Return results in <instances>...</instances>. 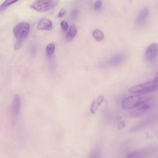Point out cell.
Returning a JSON list of instances; mask_svg holds the SVG:
<instances>
[{
    "mask_svg": "<svg viewBox=\"0 0 158 158\" xmlns=\"http://www.w3.org/2000/svg\"><path fill=\"white\" fill-rule=\"evenodd\" d=\"M158 90V81L154 79L146 83L131 87L129 92L132 94H144Z\"/></svg>",
    "mask_w": 158,
    "mask_h": 158,
    "instance_id": "1",
    "label": "cell"
},
{
    "mask_svg": "<svg viewBox=\"0 0 158 158\" xmlns=\"http://www.w3.org/2000/svg\"><path fill=\"white\" fill-rule=\"evenodd\" d=\"M59 2V0H36L30 7L38 12H46L55 8Z\"/></svg>",
    "mask_w": 158,
    "mask_h": 158,
    "instance_id": "2",
    "label": "cell"
},
{
    "mask_svg": "<svg viewBox=\"0 0 158 158\" xmlns=\"http://www.w3.org/2000/svg\"><path fill=\"white\" fill-rule=\"evenodd\" d=\"M145 103V101L139 95L128 97L125 99L122 103V107L123 109L129 110L137 108Z\"/></svg>",
    "mask_w": 158,
    "mask_h": 158,
    "instance_id": "3",
    "label": "cell"
},
{
    "mask_svg": "<svg viewBox=\"0 0 158 158\" xmlns=\"http://www.w3.org/2000/svg\"><path fill=\"white\" fill-rule=\"evenodd\" d=\"M30 30V26L27 23H20L14 28L13 33L17 40L22 41L28 36Z\"/></svg>",
    "mask_w": 158,
    "mask_h": 158,
    "instance_id": "4",
    "label": "cell"
},
{
    "mask_svg": "<svg viewBox=\"0 0 158 158\" xmlns=\"http://www.w3.org/2000/svg\"><path fill=\"white\" fill-rule=\"evenodd\" d=\"M158 53V44L153 43L147 47L146 51V56L149 60H152L155 58Z\"/></svg>",
    "mask_w": 158,
    "mask_h": 158,
    "instance_id": "5",
    "label": "cell"
},
{
    "mask_svg": "<svg viewBox=\"0 0 158 158\" xmlns=\"http://www.w3.org/2000/svg\"><path fill=\"white\" fill-rule=\"evenodd\" d=\"M40 30H49L53 28L52 23L50 19L47 18H43L40 20L37 26Z\"/></svg>",
    "mask_w": 158,
    "mask_h": 158,
    "instance_id": "6",
    "label": "cell"
},
{
    "mask_svg": "<svg viewBox=\"0 0 158 158\" xmlns=\"http://www.w3.org/2000/svg\"><path fill=\"white\" fill-rule=\"evenodd\" d=\"M20 99L19 96L16 95L14 97L12 103V112L15 118L18 117L20 109Z\"/></svg>",
    "mask_w": 158,
    "mask_h": 158,
    "instance_id": "7",
    "label": "cell"
},
{
    "mask_svg": "<svg viewBox=\"0 0 158 158\" xmlns=\"http://www.w3.org/2000/svg\"><path fill=\"white\" fill-rule=\"evenodd\" d=\"M104 100V96H101L93 101L91 107V111L92 114H94L95 113Z\"/></svg>",
    "mask_w": 158,
    "mask_h": 158,
    "instance_id": "8",
    "label": "cell"
},
{
    "mask_svg": "<svg viewBox=\"0 0 158 158\" xmlns=\"http://www.w3.org/2000/svg\"><path fill=\"white\" fill-rule=\"evenodd\" d=\"M77 32V29L76 25L75 24L72 25L67 34L66 39L68 41L72 40L75 37Z\"/></svg>",
    "mask_w": 158,
    "mask_h": 158,
    "instance_id": "9",
    "label": "cell"
},
{
    "mask_svg": "<svg viewBox=\"0 0 158 158\" xmlns=\"http://www.w3.org/2000/svg\"><path fill=\"white\" fill-rule=\"evenodd\" d=\"M93 36L95 40L98 42L101 41L104 37V35L103 32L99 30H94L93 33Z\"/></svg>",
    "mask_w": 158,
    "mask_h": 158,
    "instance_id": "10",
    "label": "cell"
},
{
    "mask_svg": "<svg viewBox=\"0 0 158 158\" xmlns=\"http://www.w3.org/2000/svg\"><path fill=\"white\" fill-rule=\"evenodd\" d=\"M19 1V0H6L2 4L1 7H0L1 12L3 11L8 7Z\"/></svg>",
    "mask_w": 158,
    "mask_h": 158,
    "instance_id": "11",
    "label": "cell"
},
{
    "mask_svg": "<svg viewBox=\"0 0 158 158\" xmlns=\"http://www.w3.org/2000/svg\"><path fill=\"white\" fill-rule=\"evenodd\" d=\"M55 46V44L53 43H51L49 44L47 46L46 52L47 56L51 57L53 54Z\"/></svg>",
    "mask_w": 158,
    "mask_h": 158,
    "instance_id": "12",
    "label": "cell"
},
{
    "mask_svg": "<svg viewBox=\"0 0 158 158\" xmlns=\"http://www.w3.org/2000/svg\"><path fill=\"white\" fill-rule=\"evenodd\" d=\"M148 11L146 9L142 10L138 16L137 21L140 22L145 21L148 16Z\"/></svg>",
    "mask_w": 158,
    "mask_h": 158,
    "instance_id": "13",
    "label": "cell"
},
{
    "mask_svg": "<svg viewBox=\"0 0 158 158\" xmlns=\"http://www.w3.org/2000/svg\"><path fill=\"white\" fill-rule=\"evenodd\" d=\"M78 13L79 11L77 9L73 10L71 13V17L73 19H76L78 16Z\"/></svg>",
    "mask_w": 158,
    "mask_h": 158,
    "instance_id": "14",
    "label": "cell"
},
{
    "mask_svg": "<svg viewBox=\"0 0 158 158\" xmlns=\"http://www.w3.org/2000/svg\"><path fill=\"white\" fill-rule=\"evenodd\" d=\"M22 41L16 40L14 47L15 50L17 51L20 49L21 46Z\"/></svg>",
    "mask_w": 158,
    "mask_h": 158,
    "instance_id": "15",
    "label": "cell"
},
{
    "mask_svg": "<svg viewBox=\"0 0 158 158\" xmlns=\"http://www.w3.org/2000/svg\"><path fill=\"white\" fill-rule=\"evenodd\" d=\"M61 26L62 29L64 31L66 30L68 27V24L65 21H62L61 22Z\"/></svg>",
    "mask_w": 158,
    "mask_h": 158,
    "instance_id": "16",
    "label": "cell"
},
{
    "mask_svg": "<svg viewBox=\"0 0 158 158\" xmlns=\"http://www.w3.org/2000/svg\"><path fill=\"white\" fill-rule=\"evenodd\" d=\"M149 105L148 104L145 103L139 107V109L140 110H145L148 109L149 108Z\"/></svg>",
    "mask_w": 158,
    "mask_h": 158,
    "instance_id": "17",
    "label": "cell"
},
{
    "mask_svg": "<svg viewBox=\"0 0 158 158\" xmlns=\"http://www.w3.org/2000/svg\"><path fill=\"white\" fill-rule=\"evenodd\" d=\"M102 4V2L101 0H97L95 2L94 7L96 9H99L100 8Z\"/></svg>",
    "mask_w": 158,
    "mask_h": 158,
    "instance_id": "18",
    "label": "cell"
},
{
    "mask_svg": "<svg viewBox=\"0 0 158 158\" xmlns=\"http://www.w3.org/2000/svg\"><path fill=\"white\" fill-rule=\"evenodd\" d=\"M139 153L137 152H134L128 155V158H137L139 157Z\"/></svg>",
    "mask_w": 158,
    "mask_h": 158,
    "instance_id": "19",
    "label": "cell"
},
{
    "mask_svg": "<svg viewBox=\"0 0 158 158\" xmlns=\"http://www.w3.org/2000/svg\"><path fill=\"white\" fill-rule=\"evenodd\" d=\"M65 12L66 11L64 9H61L58 14V16L59 18H62L65 15Z\"/></svg>",
    "mask_w": 158,
    "mask_h": 158,
    "instance_id": "20",
    "label": "cell"
},
{
    "mask_svg": "<svg viewBox=\"0 0 158 158\" xmlns=\"http://www.w3.org/2000/svg\"><path fill=\"white\" fill-rule=\"evenodd\" d=\"M125 123L124 122L121 121L119 122L118 124V127L120 129H122L125 127Z\"/></svg>",
    "mask_w": 158,
    "mask_h": 158,
    "instance_id": "21",
    "label": "cell"
},
{
    "mask_svg": "<svg viewBox=\"0 0 158 158\" xmlns=\"http://www.w3.org/2000/svg\"><path fill=\"white\" fill-rule=\"evenodd\" d=\"M154 79L158 81V71L156 73L155 77Z\"/></svg>",
    "mask_w": 158,
    "mask_h": 158,
    "instance_id": "22",
    "label": "cell"
}]
</instances>
